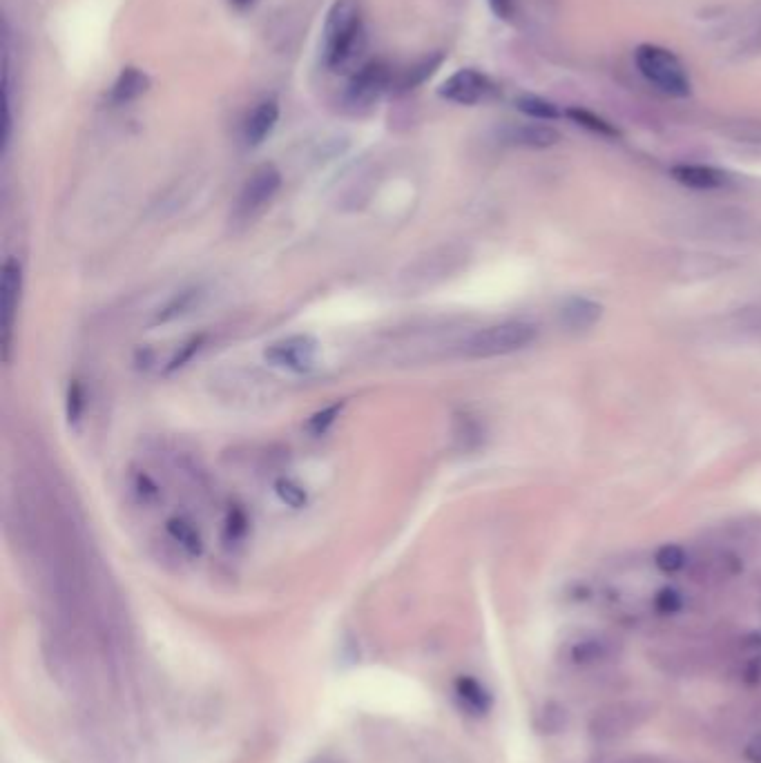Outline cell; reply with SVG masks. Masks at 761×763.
Instances as JSON below:
<instances>
[{
    "instance_id": "6da1fadb",
    "label": "cell",
    "mask_w": 761,
    "mask_h": 763,
    "mask_svg": "<svg viewBox=\"0 0 761 763\" xmlns=\"http://www.w3.org/2000/svg\"><path fill=\"white\" fill-rule=\"evenodd\" d=\"M364 36L360 0H335L322 30V63L326 70H342L358 54Z\"/></svg>"
},
{
    "instance_id": "7a4b0ae2",
    "label": "cell",
    "mask_w": 761,
    "mask_h": 763,
    "mask_svg": "<svg viewBox=\"0 0 761 763\" xmlns=\"http://www.w3.org/2000/svg\"><path fill=\"white\" fill-rule=\"evenodd\" d=\"M538 331L529 322H500L494 326L478 328L462 342V353L474 360H489V357H503L527 349L536 342Z\"/></svg>"
},
{
    "instance_id": "3957f363",
    "label": "cell",
    "mask_w": 761,
    "mask_h": 763,
    "mask_svg": "<svg viewBox=\"0 0 761 763\" xmlns=\"http://www.w3.org/2000/svg\"><path fill=\"white\" fill-rule=\"evenodd\" d=\"M634 63H637L643 79L654 85L659 92L668 96L683 99L692 90L690 76L686 65L679 61V56L659 45H639L634 52Z\"/></svg>"
},
{
    "instance_id": "277c9868",
    "label": "cell",
    "mask_w": 761,
    "mask_h": 763,
    "mask_svg": "<svg viewBox=\"0 0 761 763\" xmlns=\"http://www.w3.org/2000/svg\"><path fill=\"white\" fill-rule=\"evenodd\" d=\"M650 717V705L641 701H616L594 712L590 734L596 741H616L628 737Z\"/></svg>"
},
{
    "instance_id": "5b68a950",
    "label": "cell",
    "mask_w": 761,
    "mask_h": 763,
    "mask_svg": "<svg viewBox=\"0 0 761 763\" xmlns=\"http://www.w3.org/2000/svg\"><path fill=\"white\" fill-rule=\"evenodd\" d=\"M317 355H320V344H317L315 337L291 335L268 346L264 351V360L277 366V369H286L302 375L315 369Z\"/></svg>"
},
{
    "instance_id": "8992f818",
    "label": "cell",
    "mask_w": 761,
    "mask_h": 763,
    "mask_svg": "<svg viewBox=\"0 0 761 763\" xmlns=\"http://www.w3.org/2000/svg\"><path fill=\"white\" fill-rule=\"evenodd\" d=\"M279 188H282V175H279V170L275 166L266 163V166L257 168L244 183L242 192H239L235 217L242 221L253 219L268 204H271Z\"/></svg>"
},
{
    "instance_id": "52a82bcc",
    "label": "cell",
    "mask_w": 761,
    "mask_h": 763,
    "mask_svg": "<svg viewBox=\"0 0 761 763\" xmlns=\"http://www.w3.org/2000/svg\"><path fill=\"white\" fill-rule=\"evenodd\" d=\"M391 83L393 70L387 63H364L360 65V70H355V74L351 76L349 88H346V103H349L353 110L371 108V105L391 88Z\"/></svg>"
},
{
    "instance_id": "ba28073f",
    "label": "cell",
    "mask_w": 761,
    "mask_h": 763,
    "mask_svg": "<svg viewBox=\"0 0 761 763\" xmlns=\"http://www.w3.org/2000/svg\"><path fill=\"white\" fill-rule=\"evenodd\" d=\"M23 288V268L16 257H7L3 264V277H0V322H3V351L5 362L9 360L12 349V328L16 320L18 302H21Z\"/></svg>"
},
{
    "instance_id": "9c48e42d",
    "label": "cell",
    "mask_w": 761,
    "mask_h": 763,
    "mask_svg": "<svg viewBox=\"0 0 761 763\" xmlns=\"http://www.w3.org/2000/svg\"><path fill=\"white\" fill-rule=\"evenodd\" d=\"M438 92L442 99H447L451 103L476 105L480 101H485L487 96L494 94V83H491L483 72L465 67V70H458L456 74H451L449 79L440 85Z\"/></svg>"
},
{
    "instance_id": "30bf717a",
    "label": "cell",
    "mask_w": 761,
    "mask_h": 763,
    "mask_svg": "<svg viewBox=\"0 0 761 763\" xmlns=\"http://www.w3.org/2000/svg\"><path fill=\"white\" fill-rule=\"evenodd\" d=\"M279 121V103L275 99L259 101L244 121V141L250 148L262 146L271 137Z\"/></svg>"
},
{
    "instance_id": "8fae6325",
    "label": "cell",
    "mask_w": 761,
    "mask_h": 763,
    "mask_svg": "<svg viewBox=\"0 0 761 763\" xmlns=\"http://www.w3.org/2000/svg\"><path fill=\"white\" fill-rule=\"evenodd\" d=\"M150 90V79L148 74L139 70V67H123L121 74L117 76V81H114L112 90L108 94V101L112 105H128L132 101L141 99L143 94H146Z\"/></svg>"
},
{
    "instance_id": "7c38bea8",
    "label": "cell",
    "mask_w": 761,
    "mask_h": 763,
    "mask_svg": "<svg viewBox=\"0 0 761 763\" xmlns=\"http://www.w3.org/2000/svg\"><path fill=\"white\" fill-rule=\"evenodd\" d=\"M558 132L549 125L543 123H523V125H514L505 132V141L512 143V146L520 148H552L558 143Z\"/></svg>"
},
{
    "instance_id": "4fadbf2b",
    "label": "cell",
    "mask_w": 761,
    "mask_h": 763,
    "mask_svg": "<svg viewBox=\"0 0 761 763\" xmlns=\"http://www.w3.org/2000/svg\"><path fill=\"white\" fill-rule=\"evenodd\" d=\"M672 177L677 179L681 186L695 190H717L726 186L728 181V177L721 170L710 166H697V163H681V166H674Z\"/></svg>"
},
{
    "instance_id": "5bb4252c",
    "label": "cell",
    "mask_w": 761,
    "mask_h": 763,
    "mask_svg": "<svg viewBox=\"0 0 761 763\" xmlns=\"http://www.w3.org/2000/svg\"><path fill=\"white\" fill-rule=\"evenodd\" d=\"M603 308L601 304L592 302V299L585 297H574L570 302H565L561 308V322L563 326L572 328V331H587L592 328L596 322L601 320Z\"/></svg>"
},
{
    "instance_id": "9a60e30c",
    "label": "cell",
    "mask_w": 761,
    "mask_h": 763,
    "mask_svg": "<svg viewBox=\"0 0 761 763\" xmlns=\"http://www.w3.org/2000/svg\"><path fill=\"white\" fill-rule=\"evenodd\" d=\"M168 534L172 536L175 543H179L183 549H186L188 554L201 556V552H204V540H201V534L197 531V527L190 523V520L179 518V516L170 518L168 520Z\"/></svg>"
},
{
    "instance_id": "2e32d148",
    "label": "cell",
    "mask_w": 761,
    "mask_h": 763,
    "mask_svg": "<svg viewBox=\"0 0 761 763\" xmlns=\"http://www.w3.org/2000/svg\"><path fill=\"white\" fill-rule=\"evenodd\" d=\"M456 692H458V699L462 701V705L469 708L471 712L485 714L489 710V705H491L489 692L476 679L462 676V679H458V683H456Z\"/></svg>"
},
{
    "instance_id": "e0dca14e",
    "label": "cell",
    "mask_w": 761,
    "mask_h": 763,
    "mask_svg": "<svg viewBox=\"0 0 761 763\" xmlns=\"http://www.w3.org/2000/svg\"><path fill=\"white\" fill-rule=\"evenodd\" d=\"M199 295H201L199 288H186V291L177 293L175 297L170 299V302H168L166 306L161 308L159 315H157V322L166 324V322L177 320V317H181V315H186V313L190 311V308L197 304Z\"/></svg>"
},
{
    "instance_id": "ac0fdd59",
    "label": "cell",
    "mask_w": 761,
    "mask_h": 763,
    "mask_svg": "<svg viewBox=\"0 0 761 763\" xmlns=\"http://www.w3.org/2000/svg\"><path fill=\"white\" fill-rule=\"evenodd\" d=\"M516 108L527 114V117L532 119H538V121H554L561 117V112H558V108L554 103H549L545 99H541V96H520V99L516 101Z\"/></svg>"
},
{
    "instance_id": "d6986e66",
    "label": "cell",
    "mask_w": 761,
    "mask_h": 763,
    "mask_svg": "<svg viewBox=\"0 0 761 763\" xmlns=\"http://www.w3.org/2000/svg\"><path fill=\"white\" fill-rule=\"evenodd\" d=\"M608 656H610V645L601 639H587L572 647V659L574 663H581V665L601 663L608 659Z\"/></svg>"
},
{
    "instance_id": "ffe728a7",
    "label": "cell",
    "mask_w": 761,
    "mask_h": 763,
    "mask_svg": "<svg viewBox=\"0 0 761 763\" xmlns=\"http://www.w3.org/2000/svg\"><path fill=\"white\" fill-rule=\"evenodd\" d=\"M440 63H442V54H436V56H429V59H425V61H420L418 65L409 67V70L402 74V79L398 83L400 90H413L416 85L425 83L429 76L438 70Z\"/></svg>"
},
{
    "instance_id": "44dd1931",
    "label": "cell",
    "mask_w": 761,
    "mask_h": 763,
    "mask_svg": "<svg viewBox=\"0 0 761 763\" xmlns=\"http://www.w3.org/2000/svg\"><path fill=\"white\" fill-rule=\"evenodd\" d=\"M342 409H344V402H333L326 409L313 413L306 422V431L311 433V436H324V433L337 422V418H340Z\"/></svg>"
},
{
    "instance_id": "7402d4cb",
    "label": "cell",
    "mask_w": 761,
    "mask_h": 763,
    "mask_svg": "<svg viewBox=\"0 0 761 763\" xmlns=\"http://www.w3.org/2000/svg\"><path fill=\"white\" fill-rule=\"evenodd\" d=\"M275 491H277L279 500H282L284 505L293 507V509H302L308 502L306 489L300 485V482H295L291 478H279L275 482Z\"/></svg>"
},
{
    "instance_id": "603a6c76",
    "label": "cell",
    "mask_w": 761,
    "mask_h": 763,
    "mask_svg": "<svg viewBox=\"0 0 761 763\" xmlns=\"http://www.w3.org/2000/svg\"><path fill=\"white\" fill-rule=\"evenodd\" d=\"M204 344H206V335H192V337H188V340L179 346V351L172 355L170 364L166 366V373H175V371L181 369V366H186L192 360V357H195L201 351V346H204Z\"/></svg>"
},
{
    "instance_id": "cb8c5ba5",
    "label": "cell",
    "mask_w": 761,
    "mask_h": 763,
    "mask_svg": "<svg viewBox=\"0 0 761 763\" xmlns=\"http://www.w3.org/2000/svg\"><path fill=\"white\" fill-rule=\"evenodd\" d=\"M654 563H657L661 572L674 574V572H679L683 565H686V554H683V549L677 545H666V547L659 549L657 556H654Z\"/></svg>"
},
{
    "instance_id": "d4e9b609",
    "label": "cell",
    "mask_w": 761,
    "mask_h": 763,
    "mask_svg": "<svg viewBox=\"0 0 761 763\" xmlns=\"http://www.w3.org/2000/svg\"><path fill=\"white\" fill-rule=\"evenodd\" d=\"M567 117H570L572 121H576L579 125H583V128L596 132V134H605V137H616V130L612 128V125L608 121L599 119L592 112H587V110H570V112H567Z\"/></svg>"
},
{
    "instance_id": "484cf974",
    "label": "cell",
    "mask_w": 761,
    "mask_h": 763,
    "mask_svg": "<svg viewBox=\"0 0 761 763\" xmlns=\"http://www.w3.org/2000/svg\"><path fill=\"white\" fill-rule=\"evenodd\" d=\"M65 409H67V422L76 424L81 420L83 409H85V391H83V384L79 380H74L70 386H67Z\"/></svg>"
},
{
    "instance_id": "4316f807",
    "label": "cell",
    "mask_w": 761,
    "mask_h": 763,
    "mask_svg": "<svg viewBox=\"0 0 761 763\" xmlns=\"http://www.w3.org/2000/svg\"><path fill=\"white\" fill-rule=\"evenodd\" d=\"M248 529V520H246V514L242 509H233L228 514V520H226V538L228 540H239L244 538Z\"/></svg>"
},
{
    "instance_id": "83f0119b",
    "label": "cell",
    "mask_w": 761,
    "mask_h": 763,
    "mask_svg": "<svg viewBox=\"0 0 761 763\" xmlns=\"http://www.w3.org/2000/svg\"><path fill=\"white\" fill-rule=\"evenodd\" d=\"M657 607L666 614L677 612L681 607V596L674 592V589H663V592L657 596Z\"/></svg>"
},
{
    "instance_id": "f1b7e54d",
    "label": "cell",
    "mask_w": 761,
    "mask_h": 763,
    "mask_svg": "<svg viewBox=\"0 0 761 763\" xmlns=\"http://www.w3.org/2000/svg\"><path fill=\"white\" fill-rule=\"evenodd\" d=\"M491 12H494L498 18H503V21H509V18L514 16V0H487Z\"/></svg>"
},
{
    "instance_id": "f546056e",
    "label": "cell",
    "mask_w": 761,
    "mask_h": 763,
    "mask_svg": "<svg viewBox=\"0 0 761 763\" xmlns=\"http://www.w3.org/2000/svg\"><path fill=\"white\" fill-rule=\"evenodd\" d=\"M744 759L748 763H761V732L755 734V737L746 743Z\"/></svg>"
},
{
    "instance_id": "4dcf8cb0",
    "label": "cell",
    "mask_w": 761,
    "mask_h": 763,
    "mask_svg": "<svg viewBox=\"0 0 761 763\" xmlns=\"http://www.w3.org/2000/svg\"><path fill=\"white\" fill-rule=\"evenodd\" d=\"M614 763H677V761L663 759V757H628V759H621V761H614Z\"/></svg>"
},
{
    "instance_id": "1f68e13d",
    "label": "cell",
    "mask_w": 761,
    "mask_h": 763,
    "mask_svg": "<svg viewBox=\"0 0 761 763\" xmlns=\"http://www.w3.org/2000/svg\"><path fill=\"white\" fill-rule=\"evenodd\" d=\"M257 3V0H230V5H233L235 9H239V12H244V9H250Z\"/></svg>"
},
{
    "instance_id": "d6a6232c",
    "label": "cell",
    "mask_w": 761,
    "mask_h": 763,
    "mask_svg": "<svg viewBox=\"0 0 761 763\" xmlns=\"http://www.w3.org/2000/svg\"><path fill=\"white\" fill-rule=\"evenodd\" d=\"M753 52L755 54H761V30L755 34V38H753Z\"/></svg>"
}]
</instances>
